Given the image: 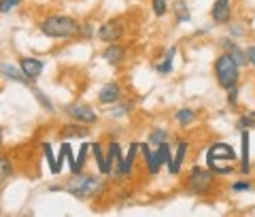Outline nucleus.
<instances>
[{"mask_svg":"<svg viewBox=\"0 0 255 217\" xmlns=\"http://www.w3.org/2000/svg\"><path fill=\"white\" fill-rule=\"evenodd\" d=\"M79 21L68 17V15H49L43 23H41V32L51 38H70L79 34Z\"/></svg>","mask_w":255,"mask_h":217,"instance_id":"obj_1","label":"nucleus"},{"mask_svg":"<svg viewBox=\"0 0 255 217\" xmlns=\"http://www.w3.org/2000/svg\"><path fill=\"white\" fill-rule=\"evenodd\" d=\"M209 166L215 173H232V162L236 160V151L226 143H215L209 147Z\"/></svg>","mask_w":255,"mask_h":217,"instance_id":"obj_2","label":"nucleus"},{"mask_svg":"<svg viewBox=\"0 0 255 217\" xmlns=\"http://www.w3.org/2000/svg\"><path fill=\"white\" fill-rule=\"evenodd\" d=\"M215 75H217V81L223 90H232L238 83V64L234 62V58L230 53H223L215 60Z\"/></svg>","mask_w":255,"mask_h":217,"instance_id":"obj_3","label":"nucleus"},{"mask_svg":"<svg viewBox=\"0 0 255 217\" xmlns=\"http://www.w3.org/2000/svg\"><path fill=\"white\" fill-rule=\"evenodd\" d=\"M96 188H98V179L92 175H81V173H73V179L66 183V192H70L77 198L92 196Z\"/></svg>","mask_w":255,"mask_h":217,"instance_id":"obj_4","label":"nucleus"},{"mask_svg":"<svg viewBox=\"0 0 255 217\" xmlns=\"http://www.w3.org/2000/svg\"><path fill=\"white\" fill-rule=\"evenodd\" d=\"M213 183V173L211 171H204L200 166H194L191 168V173L187 175V181H185V188L196 192V194H202L211 188Z\"/></svg>","mask_w":255,"mask_h":217,"instance_id":"obj_5","label":"nucleus"},{"mask_svg":"<svg viewBox=\"0 0 255 217\" xmlns=\"http://www.w3.org/2000/svg\"><path fill=\"white\" fill-rule=\"evenodd\" d=\"M122 36H124V21L122 19L105 21L98 28V38L105 41V43H115L117 38H122Z\"/></svg>","mask_w":255,"mask_h":217,"instance_id":"obj_6","label":"nucleus"},{"mask_svg":"<svg viewBox=\"0 0 255 217\" xmlns=\"http://www.w3.org/2000/svg\"><path fill=\"white\" fill-rule=\"evenodd\" d=\"M66 113L73 117L75 122H81V124H96V122H98L96 111L92 107H87V104H68Z\"/></svg>","mask_w":255,"mask_h":217,"instance_id":"obj_7","label":"nucleus"},{"mask_svg":"<svg viewBox=\"0 0 255 217\" xmlns=\"http://www.w3.org/2000/svg\"><path fill=\"white\" fill-rule=\"evenodd\" d=\"M0 75H4L6 79H11V81H17V83H26L28 87H32V79L23 75V70L17 68V66H11V64H0Z\"/></svg>","mask_w":255,"mask_h":217,"instance_id":"obj_8","label":"nucleus"},{"mask_svg":"<svg viewBox=\"0 0 255 217\" xmlns=\"http://www.w3.org/2000/svg\"><path fill=\"white\" fill-rule=\"evenodd\" d=\"M19 68L23 70V75L26 77H30L32 81H34V79H38L43 75V62L41 60H34V58H21L19 60Z\"/></svg>","mask_w":255,"mask_h":217,"instance_id":"obj_9","label":"nucleus"},{"mask_svg":"<svg viewBox=\"0 0 255 217\" xmlns=\"http://www.w3.org/2000/svg\"><path fill=\"white\" fill-rule=\"evenodd\" d=\"M60 136H64V139H85V136H90V130L81 126V122H75L64 126L60 130Z\"/></svg>","mask_w":255,"mask_h":217,"instance_id":"obj_10","label":"nucleus"},{"mask_svg":"<svg viewBox=\"0 0 255 217\" xmlns=\"http://www.w3.org/2000/svg\"><path fill=\"white\" fill-rule=\"evenodd\" d=\"M119 94H122V90H119V83H107L105 87L100 90V94H98V100L102 102V104H113V102H117L119 100Z\"/></svg>","mask_w":255,"mask_h":217,"instance_id":"obj_11","label":"nucleus"},{"mask_svg":"<svg viewBox=\"0 0 255 217\" xmlns=\"http://www.w3.org/2000/svg\"><path fill=\"white\" fill-rule=\"evenodd\" d=\"M213 19L217 23H226L230 19V0H215V4H213Z\"/></svg>","mask_w":255,"mask_h":217,"instance_id":"obj_12","label":"nucleus"},{"mask_svg":"<svg viewBox=\"0 0 255 217\" xmlns=\"http://www.w3.org/2000/svg\"><path fill=\"white\" fill-rule=\"evenodd\" d=\"M102 55H105V60H107L109 64H119V62L126 58V49H124L122 45H113V43H111Z\"/></svg>","mask_w":255,"mask_h":217,"instance_id":"obj_13","label":"nucleus"},{"mask_svg":"<svg viewBox=\"0 0 255 217\" xmlns=\"http://www.w3.org/2000/svg\"><path fill=\"white\" fill-rule=\"evenodd\" d=\"M185 151H187V143H179V147H177V154H174V160L168 164V171L170 175H177L181 171V166H183V160H185Z\"/></svg>","mask_w":255,"mask_h":217,"instance_id":"obj_14","label":"nucleus"},{"mask_svg":"<svg viewBox=\"0 0 255 217\" xmlns=\"http://www.w3.org/2000/svg\"><path fill=\"white\" fill-rule=\"evenodd\" d=\"M223 47H226V51L234 58V62L238 64V66H243V64H247V51H243L241 47H236L234 43H230V41H223Z\"/></svg>","mask_w":255,"mask_h":217,"instance_id":"obj_15","label":"nucleus"},{"mask_svg":"<svg viewBox=\"0 0 255 217\" xmlns=\"http://www.w3.org/2000/svg\"><path fill=\"white\" fill-rule=\"evenodd\" d=\"M153 156H155V164H157V166H162V164H170V162H172V158H170V149H168V145H166V141L157 145V151H155Z\"/></svg>","mask_w":255,"mask_h":217,"instance_id":"obj_16","label":"nucleus"},{"mask_svg":"<svg viewBox=\"0 0 255 217\" xmlns=\"http://www.w3.org/2000/svg\"><path fill=\"white\" fill-rule=\"evenodd\" d=\"M241 139H243V168H241V173H249V132L243 130L241 134Z\"/></svg>","mask_w":255,"mask_h":217,"instance_id":"obj_17","label":"nucleus"},{"mask_svg":"<svg viewBox=\"0 0 255 217\" xmlns=\"http://www.w3.org/2000/svg\"><path fill=\"white\" fill-rule=\"evenodd\" d=\"M174 47H170L168 49V53H166V58H164V62H159L157 64V72L159 75H168V72L172 70V60H174Z\"/></svg>","mask_w":255,"mask_h":217,"instance_id":"obj_18","label":"nucleus"},{"mask_svg":"<svg viewBox=\"0 0 255 217\" xmlns=\"http://www.w3.org/2000/svg\"><path fill=\"white\" fill-rule=\"evenodd\" d=\"M136 149H138V145H132V147H130V154H128V158L122 162V166H119L117 175H128V173H130L132 162H134V156H136Z\"/></svg>","mask_w":255,"mask_h":217,"instance_id":"obj_19","label":"nucleus"},{"mask_svg":"<svg viewBox=\"0 0 255 217\" xmlns=\"http://www.w3.org/2000/svg\"><path fill=\"white\" fill-rule=\"evenodd\" d=\"M174 117H177V122L181 126H189L196 119V113L191 109H181V111H177V115H174Z\"/></svg>","mask_w":255,"mask_h":217,"instance_id":"obj_20","label":"nucleus"},{"mask_svg":"<svg viewBox=\"0 0 255 217\" xmlns=\"http://www.w3.org/2000/svg\"><path fill=\"white\" fill-rule=\"evenodd\" d=\"M140 151H142V156H145V160H147V166H149V173L151 175H155L157 173V164H155V156L153 154H151V151H149V147H147V145H140V147H138Z\"/></svg>","mask_w":255,"mask_h":217,"instance_id":"obj_21","label":"nucleus"},{"mask_svg":"<svg viewBox=\"0 0 255 217\" xmlns=\"http://www.w3.org/2000/svg\"><path fill=\"white\" fill-rule=\"evenodd\" d=\"M11 173H13V164L6 158H0V183L9 179Z\"/></svg>","mask_w":255,"mask_h":217,"instance_id":"obj_22","label":"nucleus"},{"mask_svg":"<svg viewBox=\"0 0 255 217\" xmlns=\"http://www.w3.org/2000/svg\"><path fill=\"white\" fill-rule=\"evenodd\" d=\"M174 11H177V17H179L181 21H189V19H191V15H189V11H187V4H185V0H179V2L174 4Z\"/></svg>","mask_w":255,"mask_h":217,"instance_id":"obj_23","label":"nucleus"},{"mask_svg":"<svg viewBox=\"0 0 255 217\" xmlns=\"http://www.w3.org/2000/svg\"><path fill=\"white\" fill-rule=\"evenodd\" d=\"M151 2H153V13L157 17H164L168 11V0H151Z\"/></svg>","mask_w":255,"mask_h":217,"instance_id":"obj_24","label":"nucleus"},{"mask_svg":"<svg viewBox=\"0 0 255 217\" xmlns=\"http://www.w3.org/2000/svg\"><path fill=\"white\" fill-rule=\"evenodd\" d=\"M92 151H94V158H96V162H98V171H100V173H105V158H102L100 145H98V143H94V145H92Z\"/></svg>","mask_w":255,"mask_h":217,"instance_id":"obj_25","label":"nucleus"},{"mask_svg":"<svg viewBox=\"0 0 255 217\" xmlns=\"http://www.w3.org/2000/svg\"><path fill=\"white\" fill-rule=\"evenodd\" d=\"M21 0H0V13H9L17 6Z\"/></svg>","mask_w":255,"mask_h":217,"instance_id":"obj_26","label":"nucleus"},{"mask_svg":"<svg viewBox=\"0 0 255 217\" xmlns=\"http://www.w3.org/2000/svg\"><path fill=\"white\" fill-rule=\"evenodd\" d=\"M43 149H45L47 160H49V164H51V173H58V166H55V162H53V154H51V145H49V143H45V145H43Z\"/></svg>","mask_w":255,"mask_h":217,"instance_id":"obj_27","label":"nucleus"},{"mask_svg":"<svg viewBox=\"0 0 255 217\" xmlns=\"http://www.w3.org/2000/svg\"><path fill=\"white\" fill-rule=\"evenodd\" d=\"M164 141H166V132L164 130H155L153 134H151V143H153V145H159Z\"/></svg>","mask_w":255,"mask_h":217,"instance_id":"obj_28","label":"nucleus"},{"mask_svg":"<svg viewBox=\"0 0 255 217\" xmlns=\"http://www.w3.org/2000/svg\"><path fill=\"white\" fill-rule=\"evenodd\" d=\"M232 190L234 192H245V190H251V186L247 181H238V183H234V186H232Z\"/></svg>","mask_w":255,"mask_h":217,"instance_id":"obj_29","label":"nucleus"},{"mask_svg":"<svg viewBox=\"0 0 255 217\" xmlns=\"http://www.w3.org/2000/svg\"><path fill=\"white\" fill-rule=\"evenodd\" d=\"M247 62H249V64H253V66H255V45H253V47H249V49H247Z\"/></svg>","mask_w":255,"mask_h":217,"instance_id":"obj_30","label":"nucleus"},{"mask_svg":"<svg viewBox=\"0 0 255 217\" xmlns=\"http://www.w3.org/2000/svg\"><path fill=\"white\" fill-rule=\"evenodd\" d=\"M241 126H243V128H249V126H255V122H253L251 117L245 115V117H241Z\"/></svg>","mask_w":255,"mask_h":217,"instance_id":"obj_31","label":"nucleus"},{"mask_svg":"<svg viewBox=\"0 0 255 217\" xmlns=\"http://www.w3.org/2000/svg\"><path fill=\"white\" fill-rule=\"evenodd\" d=\"M230 96H228V102L230 104H236V87H232V90H228Z\"/></svg>","mask_w":255,"mask_h":217,"instance_id":"obj_32","label":"nucleus"},{"mask_svg":"<svg viewBox=\"0 0 255 217\" xmlns=\"http://www.w3.org/2000/svg\"><path fill=\"white\" fill-rule=\"evenodd\" d=\"M251 117H255V113H251Z\"/></svg>","mask_w":255,"mask_h":217,"instance_id":"obj_33","label":"nucleus"}]
</instances>
